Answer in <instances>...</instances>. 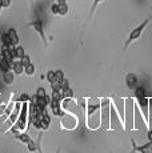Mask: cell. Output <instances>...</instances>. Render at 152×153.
Returning <instances> with one entry per match:
<instances>
[{"instance_id":"cell-1","label":"cell","mask_w":152,"mask_h":153,"mask_svg":"<svg viewBox=\"0 0 152 153\" xmlns=\"http://www.w3.org/2000/svg\"><path fill=\"white\" fill-rule=\"evenodd\" d=\"M150 22H151V19L148 17V19H145L144 22L142 23V24H139L136 28H133L132 31H131V33L128 35V39H127V42H125L124 44V51L128 48V47L131 45L133 42H136L137 39H140V36H142V33H143V31H144V28L147 27L148 24H150Z\"/></svg>"},{"instance_id":"cell-2","label":"cell","mask_w":152,"mask_h":153,"mask_svg":"<svg viewBox=\"0 0 152 153\" xmlns=\"http://www.w3.org/2000/svg\"><path fill=\"white\" fill-rule=\"evenodd\" d=\"M27 117H28V101H24L22 102V111H20V114H19V119L16 120L15 125L11 126V131L15 133L16 129H25V121H27Z\"/></svg>"},{"instance_id":"cell-3","label":"cell","mask_w":152,"mask_h":153,"mask_svg":"<svg viewBox=\"0 0 152 153\" xmlns=\"http://www.w3.org/2000/svg\"><path fill=\"white\" fill-rule=\"evenodd\" d=\"M27 27H32V28H34L35 31H36V33L40 36V39H42L43 44L47 47V39H45V35H44V27H43V22H42V20H40V19L34 20V22L28 23Z\"/></svg>"},{"instance_id":"cell-4","label":"cell","mask_w":152,"mask_h":153,"mask_svg":"<svg viewBox=\"0 0 152 153\" xmlns=\"http://www.w3.org/2000/svg\"><path fill=\"white\" fill-rule=\"evenodd\" d=\"M20 108H22V102L20 101H16V105H15V109L11 112L10 117H8L5 121H7V125L8 126H12L13 124L16 123V120L19 119V114H20Z\"/></svg>"},{"instance_id":"cell-5","label":"cell","mask_w":152,"mask_h":153,"mask_svg":"<svg viewBox=\"0 0 152 153\" xmlns=\"http://www.w3.org/2000/svg\"><path fill=\"white\" fill-rule=\"evenodd\" d=\"M132 144H133V151L131 152V153H133V152L152 153V141H150V143H147V144H144V145H142V146H136L135 145V141H133V140H132Z\"/></svg>"},{"instance_id":"cell-6","label":"cell","mask_w":152,"mask_h":153,"mask_svg":"<svg viewBox=\"0 0 152 153\" xmlns=\"http://www.w3.org/2000/svg\"><path fill=\"white\" fill-rule=\"evenodd\" d=\"M15 80V73H13L12 69L7 71V72H3V81H4L5 85H11Z\"/></svg>"},{"instance_id":"cell-7","label":"cell","mask_w":152,"mask_h":153,"mask_svg":"<svg viewBox=\"0 0 152 153\" xmlns=\"http://www.w3.org/2000/svg\"><path fill=\"white\" fill-rule=\"evenodd\" d=\"M125 81H127L128 88H131V89H136V84H137L136 75H133V73H130V75H127V77H125Z\"/></svg>"},{"instance_id":"cell-8","label":"cell","mask_w":152,"mask_h":153,"mask_svg":"<svg viewBox=\"0 0 152 153\" xmlns=\"http://www.w3.org/2000/svg\"><path fill=\"white\" fill-rule=\"evenodd\" d=\"M12 71L15 75H22L23 72H24V67L22 65V63H20V60H15L13 59L12 61Z\"/></svg>"},{"instance_id":"cell-9","label":"cell","mask_w":152,"mask_h":153,"mask_svg":"<svg viewBox=\"0 0 152 153\" xmlns=\"http://www.w3.org/2000/svg\"><path fill=\"white\" fill-rule=\"evenodd\" d=\"M7 33L10 35V37H11V40H12V44L13 45H19V42H20V39H19V35H17V32H16V29L15 28H10L7 31Z\"/></svg>"},{"instance_id":"cell-10","label":"cell","mask_w":152,"mask_h":153,"mask_svg":"<svg viewBox=\"0 0 152 153\" xmlns=\"http://www.w3.org/2000/svg\"><path fill=\"white\" fill-rule=\"evenodd\" d=\"M27 151H28V153H35V152H37V151L42 153V151H40V145L35 143L34 140H31L30 143L27 144Z\"/></svg>"},{"instance_id":"cell-11","label":"cell","mask_w":152,"mask_h":153,"mask_svg":"<svg viewBox=\"0 0 152 153\" xmlns=\"http://www.w3.org/2000/svg\"><path fill=\"white\" fill-rule=\"evenodd\" d=\"M15 139L22 141V143H24V144H28L32 140L28 133H15Z\"/></svg>"},{"instance_id":"cell-12","label":"cell","mask_w":152,"mask_h":153,"mask_svg":"<svg viewBox=\"0 0 152 153\" xmlns=\"http://www.w3.org/2000/svg\"><path fill=\"white\" fill-rule=\"evenodd\" d=\"M12 69V61H8V60H4L3 59L1 64H0V71H3V72H7V71Z\"/></svg>"},{"instance_id":"cell-13","label":"cell","mask_w":152,"mask_h":153,"mask_svg":"<svg viewBox=\"0 0 152 153\" xmlns=\"http://www.w3.org/2000/svg\"><path fill=\"white\" fill-rule=\"evenodd\" d=\"M1 43L4 44V45H8V47H12V40H11L10 35L7 33V32H3L1 33Z\"/></svg>"},{"instance_id":"cell-14","label":"cell","mask_w":152,"mask_h":153,"mask_svg":"<svg viewBox=\"0 0 152 153\" xmlns=\"http://www.w3.org/2000/svg\"><path fill=\"white\" fill-rule=\"evenodd\" d=\"M68 4L67 3H63V4H59V15L61 16H66L67 13H68Z\"/></svg>"},{"instance_id":"cell-15","label":"cell","mask_w":152,"mask_h":153,"mask_svg":"<svg viewBox=\"0 0 152 153\" xmlns=\"http://www.w3.org/2000/svg\"><path fill=\"white\" fill-rule=\"evenodd\" d=\"M103 1H104V0H93V4H92V7H91V11H89V17H88V19H91V17L93 16V13H95L98 5L100 4V3H103Z\"/></svg>"},{"instance_id":"cell-16","label":"cell","mask_w":152,"mask_h":153,"mask_svg":"<svg viewBox=\"0 0 152 153\" xmlns=\"http://www.w3.org/2000/svg\"><path fill=\"white\" fill-rule=\"evenodd\" d=\"M35 71H36V68H35V65L34 64H28L27 67L24 68V72H25V75H28V76H32L35 73Z\"/></svg>"},{"instance_id":"cell-17","label":"cell","mask_w":152,"mask_h":153,"mask_svg":"<svg viewBox=\"0 0 152 153\" xmlns=\"http://www.w3.org/2000/svg\"><path fill=\"white\" fill-rule=\"evenodd\" d=\"M20 63H22V65L25 68V67H27L28 64H31V59H30V56H28V55H24L22 59H20Z\"/></svg>"},{"instance_id":"cell-18","label":"cell","mask_w":152,"mask_h":153,"mask_svg":"<svg viewBox=\"0 0 152 153\" xmlns=\"http://www.w3.org/2000/svg\"><path fill=\"white\" fill-rule=\"evenodd\" d=\"M47 80L49 81V84L54 83V81L56 80V76H55V71H49V72L47 73Z\"/></svg>"},{"instance_id":"cell-19","label":"cell","mask_w":152,"mask_h":153,"mask_svg":"<svg viewBox=\"0 0 152 153\" xmlns=\"http://www.w3.org/2000/svg\"><path fill=\"white\" fill-rule=\"evenodd\" d=\"M35 95L37 96V97H45L47 96V92H45V89L43 87H40V88H37L36 89V93Z\"/></svg>"},{"instance_id":"cell-20","label":"cell","mask_w":152,"mask_h":153,"mask_svg":"<svg viewBox=\"0 0 152 153\" xmlns=\"http://www.w3.org/2000/svg\"><path fill=\"white\" fill-rule=\"evenodd\" d=\"M99 108H100V105L99 104H96V105H88V112H87V114H88V117L91 116V114L93 113V112H95L96 109H99Z\"/></svg>"},{"instance_id":"cell-21","label":"cell","mask_w":152,"mask_h":153,"mask_svg":"<svg viewBox=\"0 0 152 153\" xmlns=\"http://www.w3.org/2000/svg\"><path fill=\"white\" fill-rule=\"evenodd\" d=\"M60 87H61V91H66L67 88H69V83H68V80H67L66 77L60 81Z\"/></svg>"},{"instance_id":"cell-22","label":"cell","mask_w":152,"mask_h":153,"mask_svg":"<svg viewBox=\"0 0 152 153\" xmlns=\"http://www.w3.org/2000/svg\"><path fill=\"white\" fill-rule=\"evenodd\" d=\"M51 12L54 15H59V4H57V3H54V4L51 5Z\"/></svg>"},{"instance_id":"cell-23","label":"cell","mask_w":152,"mask_h":153,"mask_svg":"<svg viewBox=\"0 0 152 153\" xmlns=\"http://www.w3.org/2000/svg\"><path fill=\"white\" fill-rule=\"evenodd\" d=\"M135 93H136V99L145 96V92H144V89H143V88H136V92Z\"/></svg>"},{"instance_id":"cell-24","label":"cell","mask_w":152,"mask_h":153,"mask_svg":"<svg viewBox=\"0 0 152 153\" xmlns=\"http://www.w3.org/2000/svg\"><path fill=\"white\" fill-rule=\"evenodd\" d=\"M55 76H56V80H59L61 81L64 79V73H63V71H55Z\"/></svg>"},{"instance_id":"cell-25","label":"cell","mask_w":152,"mask_h":153,"mask_svg":"<svg viewBox=\"0 0 152 153\" xmlns=\"http://www.w3.org/2000/svg\"><path fill=\"white\" fill-rule=\"evenodd\" d=\"M17 101H20V102L30 101V96H28L27 93H22V95H20V97H19V100H17Z\"/></svg>"},{"instance_id":"cell-26","label":"cell","mask_w":152,"mask_h":153,"mask_svg":"<svg viewBox=\"0 0 152 153\" xmlns=\"http://www.w3.org/2000/svg\"><path fill=\"white\" fill-rule=\"evenodd\" d=\"M0 5L3 8H8L11 5V0H0Z\"/></svg>"},{"instance_id":"cell-27","label":"cell","mask_w":152,"mask_h":153,"mask_svg":"<svg viewBox=\"0 0 152 153\" xmlns=\"http://www.w3.org/2000/svg\"><path fill=\"white\" fill-rule=\"evenodd\" d=\"M57 4H63V3H67V0H56Z\"/></svg>"},{"instance_id":"cell-28","label":"cell","mask_w":152,"mask_h":153,"mask_svg":"<svg viewBox=\"0 0 152 153\" xmlns=\"http://www.w3.org/2000/svg\"><path fill=\"white\" fill-rule=\"evenodd\" d=\"M1 61H3V56H1V53H0V64H1Z\"/></svg>"},{"instance_id":"cell-29","label":"cell","mask_w":152,"mask_h":153,"mask_svg":"<svg viewBox=\"0 0 152 153\" xmlns=\"http://www.w3.org/2000/svg\"><path fill=\"white\" fill-rule=\"evenodd\" d=\"M1 10H3V7H1V5H0V13H1Z\"/></svg>"},{"instance_id":"cell-30","label":"cell","mask_w":152,"mask_h":153,"mask_svg":"<svg viewBox=\"0 0 152 153\" xmlns=\"http://www.w3.org/2000/svg\"><path fill=\"white\" fill-rule=\"evenodd\" d=\"M56 153H60V148H59V149H57V152H56Z\"/></svg>"}]
</instances>
